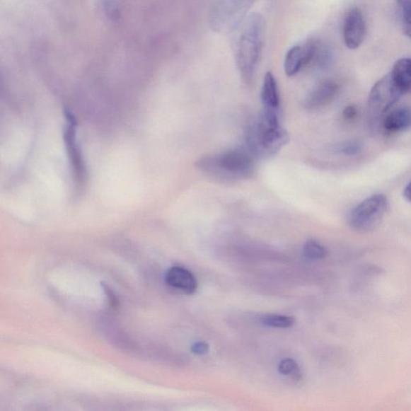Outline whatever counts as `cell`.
I'll use <instances>...</instances> for the list:
<instances>
[{
	"instance_id": "1",
	"label": "cell",
	"mask_w": 411,
	"mask_h": 411,
	"mask_svg": "<svg viewBox=\"0 0 411 411\" xmlns=\"http://www.w3.org/2000/svg\"><path fill=\"white\" fill-rule=\"evenodd\" d=\"M282 112L264 110L246 131L248 151L258 158L275 156L288 144L289 134L281 126Z\"/></svg>"
},
{
	"instance_id": "2",
	"label": "cell",
	"mask_w": 411,
	"mask_h": 411,
	"mask_svg": "<svg viewBox=\"0 0 411 411\" xmlns=\"http://www.w3.org/2000/svg\"><path fill=\"white\" fill-rule=\"evenodd\" d=\"M195 166L206 175L227 183L248 180L253 176L255 170L254 156L248 148L208 154L200 158Z\"/></svg>"
},
{
	"instance_id": "3",
	"label": "cell",
	"mask_w": 411,
	"mask_h": 411,
	"mask_svg": "<svg viewBox=\"0 0 411 411\" xmlns=\"http://www.w3.org/2000/svg\"><path fill=\"white\" fill-rule=\"evenodd\" d=\"M236 43V61L244 81L252 83L263 49L266 22L259 13L250 15L240 26Z\"/></svg>"
},
{
	"instance_id": "4",
	"label": "cell",
	"mask_w": 411,
	"mask_h": 411,
	"mask_svg": "<svg viewBox=\"0 0 411 411\" xmlns=\"http://www.w3.org/2000/svg\"><path fill=\"white\" fill-rule=\"evenodd\" d=\"M403 94L393 81L390 73L375 84L368 100V119L374 129L382 126L385 117L388 115Z\"/></svg>"
},
{
	"instance_id": "5",
	"label": "cell",
	"mask_w": 411,
	"mask_h": 411,
	"mask_svg": "<svg viewBox=\"0 0 411 411\" xmlns=\"http://www.w3.org/2000/svg\"><path fill=\"white\" fill-rule=\"evenodd\" d=\"M388 206L389 202L385 195L371 196L351 212L349 218L350 228L359 233H366L376 229L382 222Z\"/></svg>"
},
{
	"instance_id": "6",
	"label": "cell",
	"mask_w": 411,
	"mask_h": 411,
	"mask_svg": "<svg viewBox=\"0 0 411 411\" xmlns=\"http://www.w3.org/2000/svg\"><path fill=\"white\" fill-rule=\"evenodd\" d=\"M255 0H219L211 16L214 31L228 33L239 28Z\"/></svg>"
},
{
	"instance_id": "7",
	"label": "cell",
	"mask_w": 411,
	"mask_h": 411,
	"mask_svg": "<svg viewBox=\"0 0 411 411\" xmlns=\"http://www.w3.org/2000/svg\"><path fill=\"white\" fill-rule=\"evenodd\" d=\"M318 41L309 40L296 45L287 52L284 59V71L288 76H294L308 65L313 64L318 46Z\"/></svg>"
},
{
	"instance_id": "8",
	"label": "cell",
	"mask_w": 411,
	"mask_h": 411,
	"mask_svg": "<svg viewBox=\"0 0 411 411\" xmlns=\"http://www.w3.org/2000/svg\"><path fill=\"white\" fill-rule=\"evenodd\" d=\"M366 33L364 16L357 8L349 10L345 14L343 25V37L345 45L355 50L362 45Z\"/></svg>"
},
{
	"instance_id": "9",
	"label": "cell",
	"mask_w": 411,
	"mask_h": 411,
	"mask_svg": "<svg viewBox=\"0 0 411 411\" xmlns=\"http://www.w3.org/2000/svg\"><path fill=\"white\" fill-rule=\"evenodd\" d=\"M64 115L65 117H66L67 125L64 129V139L65 144H66L70 162L71 166H73L75 177L76 180L81 183L85 176V169L80 151L77 148L76 143V119L69 110H65Z\"/></svg>"
},
{
	"instance_id": "10",
	"label": "cell",
	"mask_w": 411,
	"mask_h": 411,
	"mask_svg": "<svg viewBox=\"0 0 411 411\" xmlns=\"http://www.w3.org/2000/svg\"><path fill=\"white\" fill-rule=\"evenodd\" d=\"M166 283L172 289L186 295H192L198 288L197 279L185 267L175 266L166 272Z\"/></svg>"
},
{
	"instance_id": "11",
	"label": "cell",
	"mask_w": 411,
	"mask_h": 411,
	"mask_svg": "<svg viewBox=\"0 0 411 411\" xmlns=\"http://www.w3.org/2000/svg\"><path fill=\"white\" fill-rule=\"evenodd\" d=\"M338 91L339 86L335 81L329 80L320 83L306 98V108L312 110L323 108L332 103Z\"/></svg>"
},
{
	"instance_id": "12",
	"label": "cell",
	"mask_w": 411,
	"mask_h": 411,
	"mask_svg": "<svg viewBox=\"0 0 411 411\" xmlns=\"http://www.w3.org/2000/svg\"><path fill=\"white\" fill-rule=\"evenodd\" d=\"M261 100L264 110L282 112L281 98L275 76L270 71L265 76L261 91Z\"/></svg>"
},
{
	"instance_id": "13",
	"label": "cell",
	"mask_w": 411,
	"mask_h": 411,
	"mask_svg": "<svg viewBox=\"0 0 411 411\" xmlns=\"http://www.w3.org/2000/svg\"><path fill=\"white\" fill-rule=\"evenodd\" d=\"M382 127L388 133H398L411 127V108L401 107L388 112Z\"/></svg>"
},
{
	"instance_id": "14",
	"label": "cell",
	"mask_w": 411,
	"mask_h": 411,
	"mask_svg": "<svg viewBox=\"0 0 411 411\" xmlns=\"http://www.w3.org/2000/svg\"><path fill=\"white\" fill-rule=\"evenodd\" d=\"M390 75L403 95L411 93V58L398 59Z\"/></svg>"
},
{
	"instance_id": "15",
	"label": "cell",
	"mask_w": 411,
	"mask_h": 411,
	"mask_svg": "<svg viewBox=\"0 0 411 411\" xmlns=\"http://www.w3.org/2000/svg\"><path fill=\"white\" fill-rule=\"evenodd\" d=\"M260 323L266 326L273 328H289L295 323V319L289 316L277 314H265L260 318Z\"/></svg>"
},
{
	"instance_id": "16",
	"label": "cell",
	"mask_w": 411,
	"mask_h": 411,
	"mask_svg": "<svg viewBox=\"0 0 411 411\" xmlns=\"http://www.w3.org/2000/svg\"><path fill=\"white\" fill-rule=\"evenodd\" d=\"M332 62V52L330 47L319 42L312 64L321 70H325L330 67Z\"/></svg>"
},
{
	"instance_id": "17",
	"label": "cell",
	"mask_w": 411,
	"mask_h": 411,
	"mask_svg": "<svg viewBox=\"0 0 411 411\" xmlns=\"http://www.w3.org/2000/svg\"><path fill=\"white\" fill-rule=\"evenodd\" d=\"M303 253L308 260H318L325 257L327 250L323 244L311 240L303 244Z\"/></svg>"
},
{
	"instance_id": "18",
	"label": "cell",
	"mask_w": 411,
	"mask_h": 411,
	"mask_svg": "<svg viewBox=\"0 0 411 411\" xmlns=\"http://www.w3.org/2000/svg\"><path fill=\"white\" fill-rule=\"evenodd\" d=\"M405 34L411 38V0H396Z\"/></svg>"
},
{
	"instance_id": "19",
	"label": "cell",
	"mask_w": 411,
	"mask_h": 411,
	"mask_svg": "<svg viewBox=\"0 0 411 411\" xmlns=\"http://www.w3.org/2000/svg\"><path fill=\"white\" fill-rule=\"evenodd\" d=\"M278 371L285 376H289L295 380L301 378V372L296 361L291 359H286L279 362Z\"/></svg>"
},
{
	"instance_id": "20",
	"label": "cell",
	"mask_w": 411,
	"mask_h": 411,
	"mask_svg": "<svg viewBox=\"0 0 411 411\" xmlns=\"http://www.w3.org/2000/svg\"><path fill=\"white\" fill-rule=\"evenodd\" d=\"M363 145L359 141H347L335 146V152L344 154L345 156H355L362 151Z\"/></svg>"
},
{
	"instance_id": "21",
	"label": "cell",
	"mask_w": 411,
	"mask_h": 411,
	"mask_svg": "<svg viewBox=\"0 0 411 411\" xmlns=\"http://www.w3.org/2000/svg\"><path fill=\"white\" fill-rule=\"evenodd\" d=\"M104 13L112 23H117L121 19V11L116 0H101Z\"/></svg>"
},
{
	"instance_id": "22",
	"label": "cell",
	"mask_w": 411,
	"mask_h": 411,
	"mask_svg": "<svg viewBox=\"0 0 411 411\" xmlns=\"http://www.w3.org/2000/svg\"><path fill=\"white\" fill-rule=\"evenodd\" d=\"M208 350H209V345L204 342H195L192 347V352L195 355H205Z\"/></svg>"
},
{
	"instance_id": "23",
	"label": "cell",
	"mask_w": 411,
	"mask_h": 411,
	"mask_svg": "<svg viewBox=\"0 0 411 411\" xmlns=\"http://www.w3.org/2000/svg\"><path fill=\"white\" fill-rule=\"evenodd\" d=\"M357 112H359V110H357L356 105H348L343 110V117L345 120L352 121L356 118Z\"/></svg>"
},
{
	"instance_id": "24",
	"label": "cell",
	"mask_w": 411,
	"mask_h": 411,
	"mask_svg": "<svg viewBox=\"0 0 411 411\" xmlns=\"http://www.w3.org/2000/svg\"><path fill=\"white\" fill-rule=\"evenodd\" d=\"M103 284V287L107 294V297H108L109 301L110 302V305L112 307L117 308L118 306V301L117 300V297L115 296V294L109 289L108 286L105 285V284Z\"/></svg>"
},
{
	"instance_id": "25",
	"label": "cell",
	"mask_w": 411,
	"mask_h": 411,
	"mask_svg": "<svg viewBox=\"0 0 411 411\" xmlns=\"http://www.w3.org/2000/svg\"><path fill=\"white\" fill-rule=\"evenodd\" d=\"M403 195L410 204H411V181L407 184V186L404 188Z\"/></svg>"
}]
</instances>
